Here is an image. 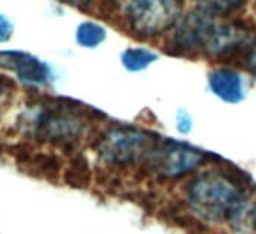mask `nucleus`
Masks as SVG:
<instances>
[{
  "label": "nucleus",
  "mask_w": 256,
  "mask_h": 234,
  "mask_svg": "<svg viewBox=\"0 0 256 234\" xmlns=\"http://www.w3.org/2000/svg\"><path fill=\"white\" fill-rule=\"evenodd\" d=\"M206 160L198 148L175 141H156L150 150L144 166L163 180L184 177L198 169Z\"/></svg>",
  "instance_id": "obj_4"
},
{
  "label": "nucleus",
  "mask_w": 256,
  "mask_h": 234,
  "mask_svg": "<svg viewBox=\"0 0 256 234\" xmlns=\"http://www.w3.org/2000/svg\"><path fill=\"white\" fill-rule=\"evenodd\" d=\"M64 180L66 184L76 189H84L92 180L89 163L84 157H76L70 162L64 172Z\"/></svg>",
  "instance_id": "obj_12"
},
{
  "label": "nucleus",
  "mask_w": 256,
  "mask_h": 234,
  "mask_svg": "<svg viewBox=\"0 0 256 234\" xmlns=\"http://www.w3.org/2000/svg\"><path fill=\"white\" fill-rule=\"evenodd\" d=\"M157 138L132 127H118L108 130L98 142L100 159L113 168H126L144 163Z\"/></svg>",
  "instance_id": "obj_3"
},
{
  "label": "nucleus",
  "mask_w": 256,
  "mask_h": 234,
  "mask_svg": "<svg viewBox=\"0 0 256 234\" xmlns=\"http://www.w3.org/2000/svg\"><path fill=\"white\" fill-rule=\"evenodd\" d=\"M20 162L24 169H29L30 175L40 178L56 180L62 171V163L54 156H44V154H34L30 157L20 156Z\"/></svg>",
  "instance_id": "obj_10"
},
{
  "label": "nucleus",
  "mask_w": 256,
  "mask_h": 234,
  "mask_svg": "<svg viewBox=\"0 0 256 234\" xmlns=\"http://www.w3.org/2000/svg\"><path fill=\"white\" fill-rule=\"evenodd\" d=\"M12 31H14L12 23L6 17L0 16V43L8 41L12 35Z\"/></svg>",
  "instance_id": "obj_15"
},
{
  "label": "nucleus",
  "mask_w": 256,
  "mask_h": 234,
  "mask_svg": "<svg viewBox=\"0 0 256 234\" xmlns=\"http://www.w3.org/2000/svg\"><path fill=\"white\" fill-rule=\"evenodd\" d=\"M250 43L248 29L235 22L228 23H216L212 25L206 41L204 44V50L206 55L212 58H224L238 53Z\"/></svg>",
  "instance_id": "obj_6"
},
{
  "label": "nucleus",
  "mask_w": 256,
  "mask_h": 234,
  "mask_svg": "<svg viewBox=\"0 0 256 234\" xmlns=\"http://www.w3.org/2000/svg\"><path fill=\"white\" fill-rule=\"evenodd\" d=\"M5 95H6V85H5V82L2 79H0V104H2Z\"/></svg>",
  "instance_id": "obj_19"
},
{
  "label": "nucleus",
  "mask_w": 256,
  "mask_h": 234,
  "mask_svg": "<svg viewBox=\"0 0 256 234\" xmlns=\"http://www.w3.org/2000/svg\"><path fill=\"white\" fill-rule=\"evenodd\" d=\"M77 41L83 47H96L106 40V31L102 26L96 23H82L77 29Z\"/></svg>",
  "instance_id": "obj_14"
},
{
  "label": "nucleus",
  "mask_w": 256,
  "mask_h": 234,
  "mask_svg": "<svg viewBox=\"0 0 256 234\" xmlns=\"http://www.w3.org/2000/svg\"><path fill=\"white\" fill-rule=\"evenodd\" d=\"M125 23L139 38H156L174 29L182 17V0H130Z\"/></svg>",
  "instance_id": "obj_2"
},
{
  "label": "nucleus",
  "mask_w": 256,
  "mask_h": 234,
  "mask_svg": "<svg viewBox=\"0 0 256 234\" xmlns=\"http://www.w3.org/2000/svg\"><path fill=\"white\" fill-rule=\"evenodd\" d=\"M122 64L130 71H142L157 61V55L145 49H128L120 56Z\"/></svg>",
  "instance_id": "obj_13"
},
{
  "label": "nucleus",
  "mask_w": 256,
  "mask_h": 234,
  "mask_svg": "<svg viewBox=\"0 0 256 234\" xmlns=\"http://www.w3.org/2000/svg\"><path fill=\"white\" fill-rule=\"evenodd\" d=\"M112 2L114 4V5H118V7H126L128 4H130V0H112Z\"/></svg>",
  "instance_id": "obj_20"
},
{
  "label": "nucleus",
  "mask_w": 256,
  "mask_h": 234,
  "mask_svg": "<svg viewBox=\"0 0 256 234\" xmlns=\"http://www.w3.org/2000/svg\"><path fill=\"white\" fill-rule=\"evenodd\" d=\"M241 174L206 172L194 177L186 186L190 208L200 217L212 222L240 220L247 210L244 189L247 183L236 181Z\"/></svg>",
  "instance_id": "obj_1"
},
{
  "label": "nucleus",
  "mask_w": 256,
  "mask_h": 234,
  "mask_svg": "<svg viewBox=\"0 0 256 234\" xmlns=\"http://www.w3.org/2000/svg\"><path fill=\"white\" fill-rule=\"evenodd\" d=\"M0 68L12 71L30 83H46L50 76L46 64L24 52H0Z\"/></svg>",
  "instance_id": "obj_8"
},
{
  "label": "nucleus",
  "mask_w": 256,
  "mask_h": 234,
  "mask_svg": "<svg viewBox=\"0 0 256 234\" xmlns=\"http://www.w3.org/2000/svg\"><path fill=\"white\" fill-rule=\"evenodd\" d=\"M246 0H196L198 11L211 17L220 19L228 17L242 8Z\"/></svg>",
  "instance_id": "obj_11"
},
{
  "label": "nucleus",
  "mask_w": 256,
  "mask_h": 234,
  "mask_svg": "<svg viewBox=\"0 0 256 234\" xmlns=\"http://www.w3.org/2000/svg\"><path fill=\"white\" fill-rule=\"evenodd\" d=\"M62 2H65L71 7H84V5L90 4L92 0H62Z\"/></svg>",
  "instance_id": "obj_18"
},
{
  "label": "nucleus",
  "mask_w": 256,
  "mask_h": 234,
  "mask_svg": "<svg viewBox=\"0 0 256 234\" xmlns=\"http://www.w3.org/2000/svg\"><path fill=\"white\" fill-rule=\"evenodd\" d=\"M176 127L181 133H188L192 129V120L188 113L186 112H180L178 113V118H176Z\"/></svg>",
  "instance_id": "obj_16"
},
{
  "label": "nucleus",
  "mask_w": 256,
  "mask_h": 234,
  "mask_svg": "<svg viewBox=\"0 0 256 234\" xmlns=\"http://www.w3.org/2000/svg\"><path fill=\"white\" fill-rule=\"evenodd\" d=\"M246 67H247V70L256 77V43L252 46V49H250L248 53H247Z\"/></svg>",
  "instance_id": "obj_17"
},
{
  "label": "nucleus",
  "mask_w": 256,
  "mask_h": 234,
  "mask_svg": "<svg viewBox=\"0 0 256 234\" xmlns=\"http://www.w3.org/2000/svg\"><path fill=\"white\" fill-rule=\"evenodd\" d=\"M214 25V19L202 14L200 11L188 13L182 16L176 26L174 28L172 43L180 52H192L196 49H204L206 37Z\"/></svg>",
  "instance_id": "obj_7"
},
{
  "label": "nucleus",
  "mask_w": 256,
  "mask_h": 234,
  "mask_svg": "<svg viewBox=\"0 0 256 234\" xmlns=\"http://www.w3.org/2000/svg\"><path fill=\"white\" fill-rule=\"evenodd\" d=\"M210 88L226 103H238L242 98L241 77L228 68H218L210 74Z\"/></svg>",
  "instance_id": "obj_9"
},
{
  "label": "nucleus",
  "mask_w": 256,
  "mask_h": 234,
  "mask_svg": "<svg viewBox=\"0 0 256 234\" xmlns=\"http://www.w3.org/2000/svg\"><path fill=\"white\" fill-rule=\"evenodd\" d=\"M34 129L40 139L59 147H70L82 138L84 124L71 110L46 109L36 116Z\"/></svg>",
  "instance_id": "obj_5"
}]
</instances>
